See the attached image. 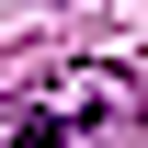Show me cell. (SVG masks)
<instances>
[{
    "label": "cell",
    "instance_id": "6da1fadb",
    "mask_svg": "<svg viewBox=\"0 0 148 148\" xmlns=\"http://www.w3.org/2000/svg\"><path fill=\"white\" fill-rule=\"evenodd\" d=\"M0 148H80V125H69V114H12Z\"/></svg>",
    "mask_w": 148,
    "mask_h": 148
}]
</instances>
